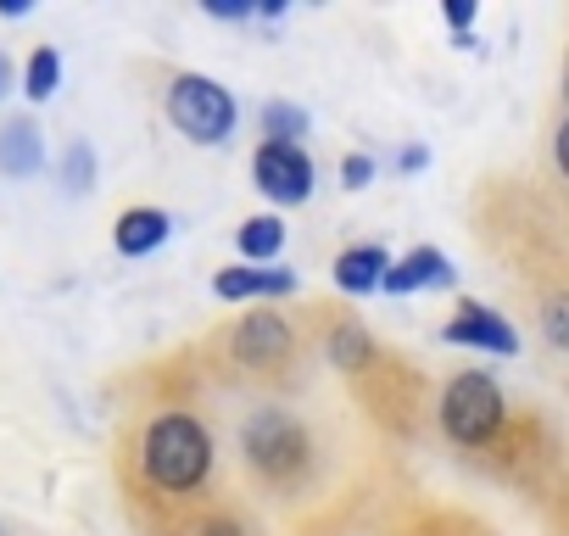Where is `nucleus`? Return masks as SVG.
Wrapping results in <instances>:
<instances>
[{
  "instance_id": "obj_14",
  "label": "nucleus",
  "mask_w": 569,
  "mask_h": 536,
  "mask_svg": "<svg viewBox=\"0 0 569 536\" xmlns=\"http://www.w3.org/2000/svg\"><path fill=\"white\" fill-rule=\"evenodd\" d=\"M262 146H302V135H308V112L302 107H291V101H268L262 107Z\"/></svg>"
},
{
  "instance_id": "obj_12",
  "label": "nucleus",
  "mask_w": 569,
  "mask_h": 536,
  "mask_svg": "<svg viewBox=\"0 0 569 536\" xmlns=\"http://www.w3.org/2000/svg\"><path fill=\"white\" fill-rule=\"evenodd\" d=\"M386 268H391V257H386L380 246H347V251L336 257V286H341L347 297L380 291V280H386Z\"/></svg>"
},
{
  "instance_id": "obj_6",
  "label": "nucleus",
  "mask_w": 569,
  "mask_h": 536,
  "mask_svg": "<svg viewBox=\"0 0 569 536\" xmlns=\"http://www.w3.org/2000/svg\"><path fill=\"white\" fill-rule=\"evenodd\" d=\"M441 336H447L452 347H480V353H497V358H513V353H519L513 325H508L502 314L480 308V302H463V308H458V319H452Z\"/></svg>"
},
{
  "instance_id": "obj_11",
  "label": "nucleus",
  "mask_w": 569,
  "mask_h": 536,
  "mask_svg": "<svg viewBox=\"0 0 569 536\" xmlns=\"http://www.w3.org/2000/svg\"><path fill=\"white\" fill-rule=\"evenodd\" d=\"M168 229H173L168 212H157V207H129V212L118 218L112 240H118L123 257H146V251H157V246L168 240Z\"/></svg>"
},
{
  "instance_id": "obj_19",
  "label": "nucleus",
  "mask_w": 569,
  "mask_h": 536,
  "mask_svg": "<svg viewBox=\"0 0 569 536\" xmlns=\"http://www.w3.org/2000/svg\"><path fill=\"white\" fill-rule=\"evenodd\" d=\"M207 18H223V23H246L251 7H240V0H207Z\"/></svg>"
},
{
  "instance_id": "obj_21",
  "label": "nucleus",
  "mask_w": 569,
  "mask_h": 536,
  "mask_svg": "<svg viewBox=\"0 0 569 536\" xmlns=\"http://www.w3.org/2000/svg\"><path fill=\"white\" fill-rule=\"evenodd\" d=\"M547 336L563 347V336H569V325H563V302H552V308H547Z\"/></svg>"
},
{
  "instance_id": "obj_4",
  "label": "nucleus",
  "mask_w": 569,
  "mask_h": 536,
  "mask_svg": "<svg viewBox=\"0 0 569 536\" xmlns=\"http://www.w3.org/2000/svg\"><path fill=\"white\" fill-rule=\"evenodd\" d=\"M251 179L268 201L279 207H297L313 196V157L302 146H257L251 157Z\"/></svg>"
},
{
  "instance_id": "obj_8",
  "label": "nucleus",
  "mask_w": 569,
  "mask_h": 536,
  "mask_svg": "<svg viewBox=\"0 0 569 536\" xmlns=\"http://www.w3.org/2000/svg\"><path fill=\"white\" fill-rule=\"evenodd\" d=\"M291 353V330H284L279 314H246L234 330V358L240 364H279Z\"/></svg>"
},
{
  "instance_id": "obj_17",
  "label": "nucleus",
  "mask_w": 569,
  "mask_h": 536,
  "mask_svg": "<svg viewBox=\"0 0 569 536\" xmlns=\"http://www.w3.org/2000/svg\"><path fill=\"white\" fill-rule=\"evenodd\" d=\"M62 179H68L73 196L96 190V146H90V140H73V146H68V157H62Z\"/></svg>"
},
{
  "instance_id": "obj_16",
  "label": "nucleus",
  "mask_w": 569,
  "mask_h": 536,
  "mask_svg": "<svg viewBox=\"0 0 569 536\" xmlns=\"http://www.w3.org/2000/svg\"><path fill=\"white\" fill-rule=\"evenodd\" d=\"M330 358H336L341 369H363V364L375 358L369 330H363V325H336V336H330Z\"/></svg>"
},
{
  "instance_id": "obj_13",
  "label": "nucleus",
  "mask_w": 569,
  "mask_h": 536,
  "mask_svg": "<svg viewBox=\"0 0 569 536\" xmlns=\"http://www.w3.org/2000/svg\"><path fill=\"white\" fill-rule=\"evenodd\" d=\"M234 246H240V257H251V262H268V257H279V246H284V224H279L273 212H262V218H246V224H240V235H234Z\"/></svg>"
},
{
  "instance_id": "obj_24",
  "label": "nucleus",
  "mask_w": 569,
  "mask_h": 536,
  "mask_svg": "<svg viewBox=\"0 0 569 536\" xmlns=\"http://www.w3.org/2000/svg\"><path fill=\"white\" fill-rule=\"evenodd\" d=\"M201 536H240V530H234V525H223V519H218V525H207V530H201Z\"/></svg>"
},
{
  "instance_id": "obj_22",
  "label": "nucleus",
  "mask_w": 569,
  "mask_h": 536,
  "mask_svg": "<svg viewBox=\"0 0 569 536\" xmlns=\"http://www.w3.org/2000/svg\"><path fill=\"white\" fill-rule=\"evenodd\" d=\"M425 162H430V151H425V146H408V151H402V173H419Z\"/></svg>"
},
{
  "instance_id": "obj_10",
  "label": "nucleus",
  "mask_w": 569,
  "mask_h": 536,
  "mask_svg": "<svg viewBox=\"0 0 569 536\" xmlns=\"http://www.w3.org/2000/svg\"><path fill=\"white\" fill-rule=\"evenodd\" d=\"M40 162H46V140H40L34 118H18V123L0 129V173H7V179H29Z\"/></svg>"
},
{
  "instance_id": "obj_9",
  "label": "nucleus",
  "mask_w": 569,
  "mask_h": 536,
  "mask_svg": "<svg viewBox=\"0 0 569 536\" xmlns=\"http://www.w3.org/2000/svg\"><path fill=\"white\" fill-rule=\"evenodd\" d=\"M212 291L223 302H251V297H291L297 291V275L291 268H223L212 280Z\"/></svg>"
},
{
  "instance_id": "obj_1",
  "label": "nucleus",
  "mask_w": 569,
  "mask_h": 536,
  "mask_svg": "<svg viewBox=\"0 0 569 536\" xmlns=\"http://www.w3.org/2000/svg\"><path fill=\"white\" fill-rule=\"evenodd\" d=\"M140 458H146V475H151L157 486H168V492H190V486L207 480L212 441H207V430H201L190 414H162V419H151Z\"/></svg>"
},
{
  "instance_id": "obj_3",
  "label": "nucleus",
  "mask_w": 569,
  "mask_h": 536,
  "mask_svg": "<svg viewBox=\"0 0 569 536\" xmlns=\"http://www.w3.org/2000/svg\"><path fill=\"white\" fill-rule=\"evenodd\" d=\"M441 425L458 441H491L497 425H502V391H497V380L480 375V369L458 375L447 386V397H441Z\"/></svg>"
},
{
  "instance_id": "obj_20",
  "label": "nucleus",
  "mask_w": 569,
  "mask_h": 536,
  "mask_svg": "<svg viewBox=\"0 0 569 536\" xmlns=\"http://www.w3.org/2000/svg\"><path fill=\"white\" fill-rule=\"evenodd\" d=\"M447 23H452V34H469V23H475V0H452V7H447Z\"/></svg>"
},
{
  "instance_id": "obj_7",
  "label": "nucleus",
  "mask_w": 569,
  "mask_h": 536,
  "mask_svg": "<svg viewBox=\"0 0 569 536\" xmlns=\"http://www.w3.org/2000/svg\"><path fill=\"white\" fill-rule=\"evenodd\" d=\"M452 280H458L452 257H447V251H436V246H419V251H408L402 262H391V268H386L380 291L408 297V291H425V286H452Z\"/></svg>"
},
{
  "instance_id": "obj_5",
  "label": "nucleus",
  "mask_w": 569,
  "mask_h": 536,
  "mask_svg": "<svg viewBox=\"0 0 569 536\" xmlns=\"http://www.w3.org/2000/svg\"><path fill=\"white\" fill-rule=\"evenodd\" d=\"M246 458L268 475H291L308 458V436L284 414H257V419H246Z\"/></svg>"
},
{
  "instance_id": "obj_18",
  "label": "nucleus",
  "mask_w": 569,
  "mask_h": 536,
  "mask_svg": "<svg viewBox=\"0 0 569 536\" xmlns=\"http://www.w3.org/2000/svg\"><path fill=\"white\" fill-rule=\"evenodd\" d=\"M369 179H375V157H363V151L341 157V185H347V190H363Z\"/></svg>"
},
{
  "instance_id": "obj_15",
  "label": "nucleus",
  "mask_w": 569,
  "mask_h": 536,
  "mask_svg": "<svg viewBox=\"0 0 569 536\" xmlns=\"http://www.w3.org/2000/svg\"><path fill=\"white\" fill-rule=\"evenodd\" d=\"M57 85H62V57H57L51 46H40V51L29 57V68H23V96H29V101H51Z\"/></svg>"
},
{
  "instance_id": "obj_2",
  "label": "nucleus",
  "mask_w": 569,
  "mask_h": 536,
  "mask_svg": "<svg viewBox=\"0 0 569 536\" xmlns=\"http://www.w3.org/2000/svg\"><path fill=\"white\" fill-rule=\"evenodd\" d=\"M168 118L184 140L196 146H223L229 129H234V96L218 85V79H201V73H179L168 85Z\"/></svg>"
},
{
  "instance_id": "obj_23",
  "label": "nucleus",
  "mask_w": 569,
  "mask_h": 536,
  "mask_svg": "<svg viewBox=\"0 0 569 536\" xmlns=\"http://www.w3.org/2000/svg\"><path fill=\"white\" fill-rule=\"evenodd\" d=\"M12 96V57H0V101Z\"/></svg>"
}]
</instances>
